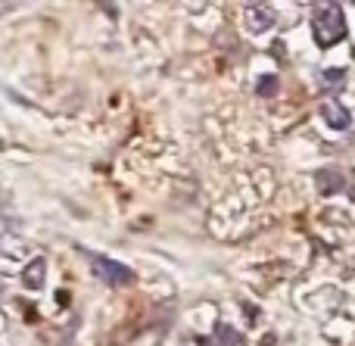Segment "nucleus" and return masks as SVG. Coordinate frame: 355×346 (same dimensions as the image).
I'll return each mask as SVG.
<instances>
[{
	"label": "nucleus",
	"mask_w": 355,
	"mask_h": 346,
	"mask_svg": "<svg viewBox=\"0 0 355 346\" xmlns=\"http://www.w3.org/2000/svg\"><path fill=\"white\" fill-rule=\"evenodd\" d=\"M246 31H252V35H262V31H268L271 25H275V16H271V10L268 6H250L246 10Z\"/></svg>",
	"instance_id": "20e7f679"
},
{
	"label": "nucleus",
	"mask_w": 355,
	"mask_h": 346,
	"mask_svg": "<svg viewBox=\"0 0 355 346\" xmlns=\"http://www.w3.org/2000/svg\"><path fill=\"white\" fill-rule=\"evenodd\" d=\"M318 187H321V193H337V191H343V178L337 172H318Z\"/></svg>",
	"instance_id": "423d86ee"
},
{
	"label": "nucleus",
	"mask_w": 355,
	"mask_h": 346,
	"mask_svg": "<svg viewBox=\"0 0 355 346\" xmlns=\"http://www.w3.org/2000/svg\"><path fill=\"white\" fill-rule=\"evenodd\" d=\"M275 91H277V78H275V75L259 78V94H262V97H268V94H275Z\"/></svg>",
	"instance_id": "6e6552de"
},
{
	"label": "nucleus",
	"mask_w": 355,
	"mask_h": 346,
	"mask_svg": "<svg viewBox=\"0 0 355 346\" xmlns=\"http://www.w3.org/2000/svg\"><path fill=\"white\" fill-rule=\"evenodd\" d=\"M312 35H315V41L321 44V47H334L337 41H343V35H346V19H343V12H340V6H324V10H318L315 12V19H312Z\"/></svg>",
	"instance_id": "f257e3e1"
},
{
	"label": "nucleus",
	"mask_w": 355,
	"mask_h": 346,
	"mask_svg": "<svg viewBox=\"0 0 355 346\" xmlns=\"http://www.w3.org/2000/svg\"><path fill=\"white\" fill-rule=\"evenodd\" d=\"M44 272H47V262H44V259H31L28 268H25V284H28L31 291H41V287H44Z\"/></svg>",
	"instance_id": "39448f33"
},
{
	"label": "nucleus",
	"mask_w": 355,
	"mask_h": 346,
	"mask_svg": "<svg viewBox=\"0 0 355 346\" xmlns=\"http://www.w3.org/2000/svg\"><path fill=\"white\" fill-rule=\"evenodd\" d=\"M346 81V72L343 69H327L324 72V85H327V91H340V85Z\"/></svg>",
	"instance_id": "0eeeda50"
},
{
	"label": "nucleus",
	"mask_w": 355,
	"mask_h": 346,
	"mask_svg": "<svg viewBox=\"0 0 355 346\" xmlns=\"http://www.w3.org/2000/svg\"><path fill=\"white\" fill-rule=\"evenodd\" d=\"M321 119H324L331 128H337V131H346L352 125L349 110H346V106H340L337 100H327V103H321Z\"/></svg>",
	"instance_id": "7ed1b4c3"
},
{
	"label": "nucleus",
	"mask_w": 355,
	"mask_h": 346,
	"mask_svg": "<svg viewBox=\"0 0 355 346\" xmlns=\"http://www.w3.org/2000/svg\"><path fill=\"white\" fill-rule=\"evenodd\" d=\"M218 334H221V337H225V340H221V343H231V346H240V343H237V334H234V331H231V328H218Z\"/></svg>",
	"instance_id": "1a4fd4ad"
},
{
	"label": "nucleus",
	"mask_w": 355,
	"mask_h": 346,
	"mask_svg": "<svg viewBox=\"0 0 355 346\" xmlns=\"http://www.w3.org/2000/svg\"><path fill=\"white\" fill-rule=\"evenodd\" d=\"M94 272H97L100 278H103L106 284H112V287H122V284H128L131 281L128 266H122V262H116V259H103V256L94 259Z\"/></svg>",
	"instance_id": "f03ea898"
}]
</instances>
